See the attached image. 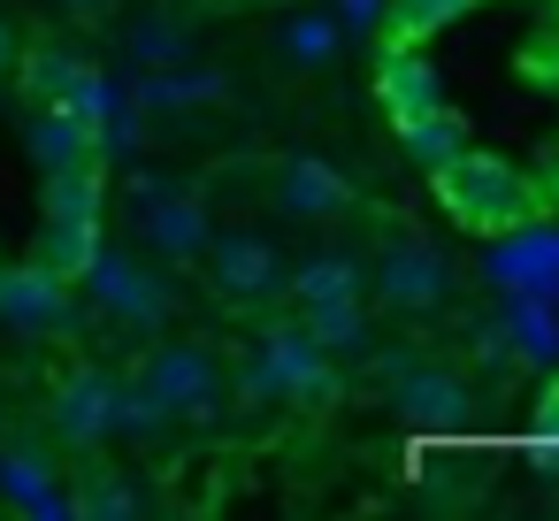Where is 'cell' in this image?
<instances>
[{
	"mask_svg": "<svg viewBox=\"0 0 559 521\" xmlns=\"http://www.w3.org/2000/svg\"><path fill=\"white\" fill-rule=\"evenodd\" d=\"M368 360V353H360ZM368 376L383 383V406L399 414V422H414V429H467L475 422V383L452 368V360H429V353H383V360H368Z\"/></svg>",
	"mask_w": 559,
	"mask_h": 521,
	"instance_id": "1",
	"label": "cell"
},
{
	"mask_svg": "<svg viewBox=\"0 0 559 521\" xmlns=\"http://www.w3.org/2000/svg\"><path fill=\"white\" fill-rule=\"evenodd\" d=\"M139 383L169 406L177 429H215L230 414V391H223V353L207 338H169L139 360Z\"/></svg>",
	"mask_w": 559,
	"mask_h": 521,
	"instance_id": "2",
	"label": "cell"
},
{
	"mask_svg": "<svg viewBox=\"0 0 559 521\" xmlns=\"http://www.w3.org/2000/svg\"><path fill=\"white\" fill-rule=\"evenodd\" d=\"M78 284H85V299H93L108 322H123V330H139V338H162V330L177 322V292H169L162 269H146L139 253L93 246L85 269H78Z\"/></svg>",
	"mask_w": 559,
	"mask_h": 521,
	"instance_id": "3",
	"label": "cell"
},
{
	"mask_svg": "<svg viewBox=\"0 0 559 521\" xmlns=\"http://www.w3.org/2000/svg\"><path fill=\"white\" fill-rule=\"evenodd\" d=\"M437 192H444L452 215L475 223V230H513V223H528V192H521V177H513L506 162L452 154V162L437 169Z\"/></svg>",
	"mask_w": 559,
	"mask_h": 521,
	"instance_id": "4",
	"label": "cell"
},
{
	"mask_svg": "<svg viewBox=\"0 0 559 521\" xmlns=\"http://www.w3.org/2000/svg\"><path fill=\"white\" fill-rule=\"evenodd\" d=\"M368 292L391 307V315H444L452 307V269L429 238H391L368 269Z\"/></svg>",
	"mask_w": 559,
	"mask_h": 521,
	"instance_id": "5",
	"label": "cell"
},
{
	"mask_svg": "<svg viewBox=\"0 0 559 521\" xmlns=\"http://www.w3.org/2000/svg\"><path fill=\"white\" fill-rule=\"evenodd\" d=\"M253 360L269 368V383L284 391V406H322L337 391V360L299 330V315H269L253 338Z\"/></svg>",
	"mask_w": 559,
	"mask_h": 521,
	"instance_id": "6",
	"label": "cell"
},
{
	"mask_svg": "<svg viewBox=\"0 0 559 521\" xmlns=\"http://www.w3.org/2000/svg\"><path fill=\"white\" fill-rule=\"evenodd\" d=\"M284 253L261 238V230H223V238H207V284L230 299V307H269V299H284Z\"/></svg>",
	"mask_w": 559,
	"mask_h": 521,
	"instance_id": "7",
	"label": "cell"
},
{
	"mask_svg": "<svg viewBox=\"0 0 559 521\" xmlns=\"http://www.w3.org/2000/svg\"><path fill=\"white\" fill-rule=\"evenodd\" d=\"M139 238H146V253H154V261L185 269V261H200V253H207L215 215H207V200H200V192H185V185H146V200H139Z\"/></svg>",
	"mask_w": 559,
	"mask_h": 521,
	"instance_id": "8",
	"label": "cell"
},
{
	"mask_svg": "<svg viewBox=\"0 0 559 521\" xmlns=\"http://www.w3.org/2000/svg\"><path fill=\"white\" fill-rule=\"evenodd\" d=\"M47 429L62 452H100L116 437V376L108 368H70L47 399Z\"/></svg>",
	"mask_w": 559,
	"mask_h": 521,
	"instance_id": "9",
	"label": "cell"
},
{
	"mask_svg": "<svg viewBox=\"0 0 559 521\" xmlns=\"http://www.w3.org/2000/svg\"><path fill=\"white\" fill-rule=\"evenodd\" d=\"M0 322L24 330V338H62L78 322V292L62 269L24 261V269H0Z\"/></svg>",
	"mask_w": 559,
	"mask_h": 521,
	"instance_id": "10",
	"label": "cell"
},
{
	"mask_svg": "<svg viewBox=\"0 0 559 521\" xmlns=\"http://www.w3.org/2000/svg\"><path fill=\"white\" fill-rule=\"evenodd\" d=\"M276 208L292 215V223H337V215H353L360 208V192H353V177L330 162V154H284L276 162Z\"/></svg>",
	"mask_w": 559,
	"mask_h": 521,
	"instance_id": "11",
	"label": "cell"
},
{
	"mask_svg": "<svg viewBox=\"0 0 559 521\" xmlns=\"http://www.w3.org/2000/svg\"><path fill=\"white\" fill-rule=\"evenodd\" d=\"M0 506L16 513H70V490H62V467L39 437H9L0 429Z\"/></svg>",
	"mask_w": 559,
	"mask_h": 521,
	"instance_id": "12",
	"label": "cell"
},
{
	"mask_svg": "<svg viewBox=\"0 0 559 521\" xmlns=\"http://www.w3.org/2000/svg\"><path fill=\"white\" fill-rule=\"evenodd\" d=\"M223 100H230V78L192 70V62L139 70V85H131V116H200V108H223Z\"/></svg>",
	"mask_w": 559,
	"mask_h": 521,
	"instance_id": "13",
	"label": "cell"
},
{
	"mask_svg": "<svg viewBox=\"0 0 559 521\" xmlns=\"http://www.w3.org/2000/svg\"><path fill=\"white\" fill-rule=\"evenodd\" d=\"M32 100H39V108H78V116H93L100 139H108V85H100L78 55L39 47V55H32Z\"/></svg>",
	"mask_w": 559,
	"mask_h": 521,
	"instance_id": "14",
	"label": "cell"
},
{
	"mask_svg": "<svg viewBox=\"0 0 559 521\" xmlns=\"http://www.w3.org/2000/svg\"><path fill=\"white\" fill-rule=\"evenodd\" d=\"M284 299L292 307H330V299H368V269L353 253H307L299 269H284Z\"/></svg>",
	"mask_w": 559,
	"mask_h": 521,
	"instance_id": "15",
	"label": "cell"
},
{
	"mask_svg": "<svg viewBox=\"0 0 559 521\" xmlns=\"http://www.w3.org/2000/svg\"><path fill=\"white\" fill-rule=\"evenodd\" d=\"M299 330L330 353V360H360L368 353V299H330V307H292Z\"/></svg>",
	"mask_w": 559,
	"mask_h": 521,
	"instance_id": "16",
	"label": "cell"
},
{
	"mask_svg": "<svg viewBox=\"0 0 559 521\" xmlns=\"http://www.w3.org/2000/svg\"><path fill=\"white\" fill-rule=\"evenodd\" d=\"M276 39H284V55H292L299 70H322V62H337V47H345V24H337L330 9H292V16L276 24Z\"/></svg>",
	"mask_w": 559,
	"mask_h": 521,
	"instance_id": "17",
	"label": "cell"
},
{
	"mask_svg": "<svg viewBox=\"0 0 559 521\" xmlns=\"http://www.w3.org/2000/svg\"><path fill=\"white\" fill-rule=\"evenodd\" d=\"M123 55H131L139 70H169V62H185V24H177L169 9H139V16L123 24Z\"/></svg>",
	"mask_w": 559,
	"mask_h": 521,
	"instance_id": "18",
	"label": "cell"
},
{
	"mask_svg": "<svg viewBox=\"0 0 559 521\" xmlns=\"http://www.w3.org/2000/svg\"><path fill=\"white\" fill-rule=\"evenodd\" d=\"M70 513H93V521H116V513H154V490L116 475V467H93V483L70 490Z\"/></svg>",
	"mask_w": 559,
	"mask_h": 521,
	"instance_id": "19",
	"label": "cell"
},
{
	"mask_svg": "<svg viewBox=\"0 0 559 521\" xmlns=\"http://www.w3.org/2000/svg\"><path fill=\"white\" fill-rule=\"evenodd\" d=\"M177 422H169V406L139 383V376H116V437H139V445H154V437H169Z\"/></svg>",
	"mask_w": 559,
	"mask_h": 521,
	"instance_id": "20",
	"label": "cell"
},
{
	"mask_svg": "<svg viewBox=\"0 0 559 521\" xmlns=\"http://www.w3.org/2000/svg\"><path fill=\"white\" fill-rule=\"evenodd\" d=\"M467 353H475L483 368H513V360H521V353H513V330H506V307L467 322Z\"/></svg>",
	"mask_w": 559,
	"mask_h": 521,
	"instance_id": "21",
	"label": "cell"
},
{
	"mask_svg": "<svg viewBox=\"0 0 559 521\" xmlns=\"http://www.w3.org/2000/svg\"><path fill=\"white\" fill-rule=\"evenodd\" d=\"M460 9H467V0H391V32L399 39H421L437 16H460Z\"/></svg>",
	"mask_w": 559,
	"mask_h": 521,
	"instance_id": "22",
	"label": "cell"
},
{
	"mask_svg": "<svg viewBox=\"0 0 559 521\" xmlns=\"http://www.w3.org/2000/svg\"><path fill=\"white\" fill-rule=\"evenodd\" d=\"M330 16H337V24H376V16H383V0H337Z\"/></svg>",
	"mask_w": 559,
	"mask_h": 521,
	"instance_id": "23",
	"label": "cell"
},
{
	"mask_svg": "<svg viewBox=\"0 0 559 521\" xmlns=\"http://www.w3.org/2000/svg\"><path fill=\"white\" fill-rule=\"evenodd\" d=\"M70 16H100V9H116V0H62Z\"/></svg>",
	"mask_w": 559,
	"mask_h": 521,
	"instance_id": "24",
	"label": "cell"
},
{
	"mask_svg": "<svg viewBox=\"0 0 559 521\" xmlns=\"http://www.w3.org/2000/svg\"><path fill=\"white\" fill-rule=\"evenodd\" d=\"M0 62H9V32H0Z\"/></svg>",
	"mask_w": 559,
	"mask_h": 521,
	"instance_id": "25",
	"label": "cell"
}]
</instances>
